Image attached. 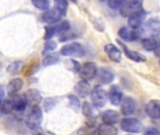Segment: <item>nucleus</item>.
<instances>
[{
    "label": "nucleus",
    "mask_w": 160,
    "mask_h": 135,
    "mask_svg": "<svg viewBox=\"0 0 160 135\" xmlns=\"http://www.w3.org/2000/svg\"><path fill=\"white\" fill-rule=\"evenodd\" d=\"M42 118H43V114L40 107L38 105L34 106L32 107L31 111L29 112V114L25 118V124L30 130L35 131L39 128L42 122Z\"/></svg>",
    "instance_id": "1"
},
{
    "label": "nucleus",
    "mask_w": 160,
    "mask_h": 135,
    "mask_svg": "<svg viewBox=\"0 0 160 135\" xmlns=\"http://www.w3.org/2000/svg\"><path fill=\"white\" fill-rule=\"evenodd\" d=\"M85 48L78 42H73L69 43L67 45H64L61 50L60 54L64 56H70V57H75V58H81L85 55Z\"/></svg>",
    "instance_id": "2"
},
{
    "label": "nucleus",
    "mask_w": 160,
    "mask_h": 135,
    "mask_svg": "<svg viewBox=\"0 0 160 135\" xmlns=\"http://www.w3.org/2000/svg\"><path fill=\"white\" fill-rule=\"evenodd\" d=\"M91 101L95 107L102 108L106 105L108 95L106 90L101 86H95L91 91Z\"/></svg>",
    "instance_id": "3"
},
{
    "label": "nucleus",
    "mask_w": 160,
    "mask_h": 135,
    "mask_svg": "<svg viewBox=\"0 0 160 135\" xmlns=\"http://www.w3.org/2000/svg\"><path fill=\"white\" fill-rule=\"evenodd\" d=\"M121 129L130 133H140L143 131V124L136 118H124L121 121Z\"/></svg>",
    "instance_id": "4"
},
{
    "label": "nucleus",
    "mask_w": 160,
    "mask_h": 135,
    "mask_svg": "<svg viewBox=\"0 0 160 135\" xmlns=\"http://www.w3.org/2000/svg\"><path fill=\"white\" fill-rule=\"evenodd\" d=\"M142 33L146 36V38L158 37L160 35V21L158 19H150L148 22L144 23L142 28Z\"/></svg>",
    "instance_id": "5"
},
{
    "label": "nucleus",
    "mask_w": 160,
    "mask_h": 135,
    "mask_svg": "<svg viewBox=\"0 0 160 135\" xmlns=\"http://www.w3.org/2000/svg\"><path fill=\"white\" fill-rule=\"evenodd\" d=\"M98 67L94 62H85L80 70V76L82 78V80H92L95 77H97L98 74Z\"/></svg>",
    "instance_id": "6"
},
{
    "label": "nucleus",
    "mask_w": 160,
    "mask_h": 135,
    "mask_svg": "<svg viewBox=\"0 0 160 135\" xmlns=\"http://www.w3.org/2000/svg\"><path fill=\"white\" fill-rule=\"evenodd\" d=\"M142 3H133V2H128L126 1L124 3V5L119 8V11H120V14L123 16V17H130L132 16L133 14L142 10Z\"/></svg>",
    "instance_id": "7"
},
{
    "label": "nucleus",
    "mask_w": 160,
    "mask_h": 135,
    "mask_svg": "<svg viewBox=\"0 0 160 135\" xmlns=\"http://www.w3.org/2000/svg\"><path fill=\"white\" fill-rule=\"evenodd\" d=\"M62 16L63 14L58 9L53 8H49L48 10L44 11V13L41 16V19L44 23L48 24H54L61 20Z\"/></svg>",
    "instance_id": "8"
},
{
    "label": "nucleus",
    "mask_w": 160,
    "mask_h": 135,
    "mask_svg": "<svg viewBox=\"0 0 160 135\" xmlns=\"http://www.w3.org/2000/svg\"><path fill=\"white\" fill-rule=\"evenodd\" d=\"M146 11L144 9L133 14L128 18V26L132 29H138L144 24V21L146 18Z\"/></svg>",
    "instance_id": "9"
},
{
    "label": "nucleus",
    "mask_w": 160,
    "mask_h": 135,
    "mask_svg": "<svg viewBox=\"0 0 160 135\" xmlns=\"http://www.w3.org/2000/svg\"><path fill=\"white\" fill-rule=\"evenodd\" d=\"M104 51H105L106 55H108V57L112 61H113L115 63H120L121 62V60H122V52L114 44H112V43L106 44L104 46Z\"/></svg>",
    "instance_id": "10"
},
{
    "label": "nucleus",
    "mask_w": 160,
    "mask_h": 135,
    "mask_svg": "<svg viewBox=\"0 0 160 135\" xmlns=\"http://www.w3.org/2000/svg\"><path fill=\"white\" fill-rule=\"evenodd\" d=\"M98 81L102 85H108L114 80V73L109 68H100L97 74Z\"/></svg>",
    "instance_id": "11"
},
{
    "label": "nucleus",
    "mask_w": 160,
    "mask_h": 135,
    "mask_svg": "<svg viewBox=\"0 0 160 135\" xmlns=\"http://www.w3.org/2000/svg\"><path fill=\"white\" fill-rule=\"evenodd\" d=\"M118 35L125 41H135L141 36L140 32L137 29H132L128 27L120 28V30L118 31Z\"/></svg>",
    "instance_id": "12"
},
{
    "label": "nucleus",
    "mask_w": 160,
    "mask_h": 135,
    "mask_svg": "<svg viewBox=\"0 0 160 135\" xmlns=\"http://www.w3.org/2000/svg\"><path fill=\"white\" fill-rule=\"evenodd\" d=\"M145 112L147 116L153 119H160V101L152 100L145 107Z\"/></svg>",
    "instance_id": "13"
},
{
    "label": "nucleus",
    "mask_w": 160,
    "mask_h": 135,
    "mask_svg": "<svg viewBox=\"0 0 160 135\" xmlns=\"http://www.w3.org/2000/svg\"><path fill=\"white\" fill-rule=\"evenodd\" d=\"M117 43L122 47V49H123L124 53L126 54V55H127L129 59H131L132 61H135V62H138V63H140V62H145V61H146V57H145L143 55H142V54H140V53H138V52H136V51L130 50V49L128 48L127 45H126L125 43H123L121 40L117 39Z\"/></svg>",
    "instance_id": "14"
},
{
    "label": "nucleus",
    "mask_w": 160,
    "mask_h": 135,
    "mask_svg": "<svg viewBox=\"0 0 160 135\" xmlns=\"http://www.w3.org/2000/svg\"><path fill=\"white\" fill-rule=\"evenodd\" d=\"M109 99L112 105H119L123 101V91L121 87L117 85H113L111 86L109 90Z\"/></svg>",
    "instance_id": "15"
},
{
    "label": "nucleus",
    "mask_w": 160,
    "mask_h": 135,
    "mask_svg": "<svg viewBox=\"0 0 160 135\" xmlns=\"http://www.w3.org/2000/svg\"><path fill=\"white\" fill-rule=\"evenodd\" d=\"M23 97L25 98L28 105H30L31 107L38 106L41 102V101H42L41 94L37 89H29V90H27L24 93Z\"/></svg>",
    "instance_id": "16"
},
{
    "label": "nucleus",
    "mask_w": 160,
    "mask_h": 135,
    "mask_svg": "<svg viewBox=\"0 0 160 135\" xmlns=\"http://www.w3.org/2000/svg\"><path fill=\"white\" fill-rule=\"evenodd\" d=\"M74 91L77 96L80 98H86L88 95L91 94V86L86 80H81L79 81L75 86H74Z\"/></svg>",
    "instance_id": "17"
},
{
    "label": "nucleus",
    "mask_w": 160,
    "mask_h": 135,
    "mask_svg": "<svg viewBox=\"0 0 160 135\" xmlns=\"http://www.w3.org/2000/svg\"><path fill=\"white\" fill-rule=\"evenodd\" d=\"M136 110V101L134 99H132L131 97H127L123 100L122 103H121V113L126 116L128 117L130 115H132Z\"/></svg>",
    "instance_id": "18"
},
{
    "label": "nucleus",
    "mask_w": 160,
    "mask_h": 135,
    "mask_svg": "<svg viewBox=\"0 0 160 135\" xmlns=\"http://www.w3.org/2000/svg\"><path fill=\"white\" fill-rule=\"evenodd\" d=\"M102 120L104 124L114 125L120 120V115L115 110H107L102 114Z\"/></svg>",
    "instance_id": "19"
},
{
    "label": "nucleus",
    "mask_w": 160,
    "mask_h": 135,
    "mask_svg": "<svg viewBox=\"0 0 160 135\" xmlns=\"http://www.w3.org/2000/svg\"><path fill=\"white\" fill-rule=\"evenodd\" d=\"M22 86H23V81L21 78L12 79L7 86V91L9 96H14L22 88Z\"/></svg>",
    "instance_id": "20"
},
{
    "label": "nucleus",
    "mask_w": 160,
    "mask_h": 135,
    "mask_svg": "<svg viewBox=\"0 0 160 135\" xmlns=\"http://www.w3.org/2000/svg\"><path fill=\"white\" fill-rule=\"evenodd\" d=\"M142 47L146 51H156L158 46L160 45V41L157 39V37H149V38H144L142 39Z\"/></svg>",
    "instance_id": "21"
},
{
    "label": "nucleus",
    "mask_w": 160,
    "mask_h": 135,
    "mask_svg": "<svg viewBox=\"0 0 160 135\" xmlns=\"http://www.w3.org/2000/svg\"><path fill=\"white\" fill-rule=\"evenodd\" d=\"M13 101V105H14V110L16 112H22L25 110L26 106L28 105L26 100L24 97L22 96H15L13 97V99H11Z\"/></svg>",
    "instance_id": "22"
},
{
    "label": "nucleus",
    "mask_w": 160,
    "mask_h": 135,
    "mask_svg": "<svg viewBox=\"0 0 160 135\" xmlns=\"http://www.w3.org/2000/svg\"><path fill=\"white\" fill-rule=\"evenodd\" d=\"M118 130L113 125L102 124L98 128V135H117Z\"/></svg>",
    "instance_id": "23"
},
{
    "label": "nucleus",
    "mask_w": 160,
    "mask_h": 135,
    "mask_svg": "<svg viewBox=\"0 0 160 135\" xmlns=\"http://www.w3.org/2000/svg\"><path fill=\"white\" fill-rule=\"evenodd\" d=\"M22 67H23L22 61H20V60L14 61L8 66L7 71L11 75H16V74H19L21 72V70H22Z\"/></svg>",
    "instance_id": "24"
},
{
    "label": "nucleus",
    "mask_w": 160,
    "mask_h": 135,
    "mask_svg": "<svg viewBox=\"0 0 160 135\" xmlns=\"http://www.w3.org/2000/svg\"><path fill=\"white\" fill-rule=\"evenodd\" d=\"M14 110V105L12 100H7L1 102L0 111L3 115H8Z\"/></svg>",
    "instance_id": "25"
},
{
    "label": "nucleus",
    "mask_w": 160,
    "mask_h": 135,
    "mask_svg": "<svg viewBox=\"0 0 160 135\" xmlns=\"http://www.w3.org/2000/svg\"><path fill=\"white\" fill-rule=\"evenodd\" d=\"M54 8L58 9L63 16H65L68 12V0H53Z\"/></svg>",
    "instance_id": "26"
},
{
    "label": "nucleus",
    "mask_w": 160,
    "mask_h": 135,
    "mask_svg": "<svg viewBox=\"0 0 160 135\" xmlns=\"http://www.w3.org/2000/svg\"><path fill=\"white\" fill-rule=\"evenodd\" d=\"M31 2L33 6L39 10L46 11L50 8V0H31Z\"/></svg>",
    "instance_id": "27"
},
{
    "label": "nucleus",
    "mask_w": 160,
    "mask_h": 135,
    "mask_svg": "<svg viewBox=\"0 0 160 135\" xmlns=\"http://www.w3.org/2000/svg\"><path fill=\"white\" fill-rule=\"evenodd\" d=\"M59 62V57L56 55H46L42 61V64L44 67H49V66H52L55 65Z\"/></svg>",
    "instance_id": "28"
},
{
    "label": "nucleus",
    "mask_w": 160,
    "mask_h": 135,
    "mask_svg": "<svg viewBox=\"0 0 160 135\" xmlns=\"http://www.w3.org/2000/svg\"><path fill=\"white\" fill-rule=\"evenodd\" d=\"M58 103V100L55 98H47L44 101V110L46 113L52 111Z\"/></svg>",
    "instance_id": "29"
},
{
    "label": "nucleus",
    "mask_w": 160,
    "mask_h": 135,
    "mask_svg": "<svg viewBox=\"0 0 160 135\" xmlns=\"http://www.w3.org/2000/svg\"><path fill=\"white\" fill-rule=\"evenodd\" d=\"M82 115H83L84 117H90V118H92V117H94V115H95V114H94V113H95L94 108H93L92 105H91L89 102H87V101H85V102L82 103Z\"/></svg>",
    "instance_id": "30"
},
{
    "label": "nucleus",
    "mask_w": 160,
    "mask_h": 135,
    "mask_svg": "<svg viewBox=\"0 0 160 135\" xmlns=\"http://www.w3.org/2000/svg\"><path fill=\"white\" fill-rule=\"evenodd\" d=\"M55 29L57 34H64L70 30V23L68 21H62L61 23L55 24Z\"/></svg>",
    "instance_id": "31"
},
{
    "label": "nucleus",
    "mask_w": 160,
    "mask_h": 135,
    "mask_svg": "<svg viewBox=\"0 0 160 135\" xmlns=\"http://www.w3.org/2000/svg\"><path fill=\"white\" fill-rule=\"evenodd\" d=\"M45 35H44V39L45 40H51V39L57 34L56 33V29H55V25L52 24H49L45 26Z\"/></svg>",
    "instance_id": "32"
},
{
    "label": "nucleus",
    "mask_w": 160,
    "mask_h": 135,
    "mask_svg": "<svg viewBox=\"0 0 160 135\" xmlns=\"http://www.w3.org/2000/svg\"><path fill=\"white\" fill-rule=\"evenodd\" d=\"M68 99L69 101V106L74 110V111H78L81 107V102L80 100L77 96L75 95H68Z\"/></svg>",
    "instance_id": "33"
},
{
    "label": "nucleus",
    "mask_w": 160,
    "mask_h": 135,
    "mask_svg": "<svg viewBox=\"0 0 160 135\" xmlns=\"http://www.w3.org/2000/svg\"><path fill=\"white\" fill-rule=\"evenodd\" d=\"M81 68H82V66H81V64L78 61H76L74 59H68L67 69H68L72 72H75L76 73V72H80Z\"/></svg>",
    "instance_id": "34"
},
{
    "label": "nucleus",
    "mask_w": 160,
    "mask_h": 135,
    "mask_svg": "<svg viewBox=\"0 0 160 135\" xmlns=\"http://www.w3.org/2000/svg\"><path fill=\"white\" fill-rule=\"evenodd\" d=\"M57 48V44L54 40H47V42L44 45V50H43V55L47 54L48 52H52Z\"/></svg>",
    "instance_id": "35"
},
{
    "label": "nucleus",
    "mask_w": 160,
    "mask_h": 135,
    "mask_svg": "<svg viewBox=\"0 0 160 135\" xmlns=\"http://www.w3.org/2000/svg\"><path fill=\"white\" fill-rule=\"evenodd\" d=\"M125 2H126V0H107L108 6L112 9L120 8L124 5Z\"/></svg>",
    "instance_id": "36"
},
{
    "label": "nucleus",
    "mask_w": 160,
    "mask_h": 135,
    "mask_svg": "<svg viewBox=\"0 0 160 135\" xmlns=\"http://www.w3.org/2000/svg\"><path fill=\"white\" fill-rule=\"evenodd\" d=\"M75 37H76V35H75L74 33L70 32V30H69V31H68V32H66V33H64V34H61V36H60V38H59V41H60V42H64V41L72 39H74Z\"/></svg>",
    "instance_id": "37"
},
{
    "label": "nucleus",
    "mask_w": 160,
    "mask_h": 135,
    "mask_svg": "<svg viewBox=\"0 0 160 135\" xmlns=\"http://www.w3.org/2000/svg\"><path fill=\"white\" fill-rule=\"evenodd\" d=\"M143 135H160V132L156 128L150 127V128L146 129Z\"/></svg>",
    "instance_id": "38"
},
{
    "label": "nucleus",
    "mask_w": 160,
    "mask_h": 135,
    "mask_svg": "<svg viewBox=\"0 0 160 135\" xmlns=\"http://www.w3.org/2000/svg\"><path fill=\"white\" fill-rule=\"evenodd\" d=\"M34 135H45V133L43 132L42 130H40V128H38L34 131Z\"/></svg>",
    "instance_id": "39"
},
{
    "label": "nucleus",
    "mask_w": 160,
    "mask_h": 135,
    "mask_svg": "<svg viewBox=\"0 0 160 135\" xmlns=\"http://www.w3.org/2000/svg\"><path fill=\"white\" fill-rule=\"evenodd\" d=\"M155 55H157V56H158V57H160V45L158 46V48L155 51Z\"/></svg>",
    "instance_id": "40"
},
{
    "label": "nucleus",
    "mask_w": 160,
    "mask_h": 135,
    "mask_svg": "<svg viewBox=\"0 0 160 135\" xmlns=\"http://www.w3.org/2000/svg\"><path fill=\"white\" fill-rule=\"evenodd\" d=\"M128 2H133V3H142V0H126Z\"/></svg>",
    "instance_id": "41"
},
{
    "label": "nucleus",
    "mask_w": 160,
    "mask_h": 135,
    "mask_svg": "<svg viewBox=\"0 0 160 135\" xmlns=\"http://www.w3.org/2000/svg\"><path fill=\"white\" fill-rule=\"evenodd\" d=\"M69 1H71L72 3H75V4H77V0H69Z\"/></svg>",
    "instance_id": "42"
},
{
    "label": "nucleus",
    "mask_w": 160,
    "mask_h": 135,
    "mask_svg": "<svg viewBox=\"0 0 160 135\" xmlns=\"http://www.w3.org/2000/svg\"><path fill=\"white\" fill-rule=\"evenodd\" d=\"M159 64H160V60H159Z\"/></svg>",
    "instance_id": "43"
}]
</instances>
